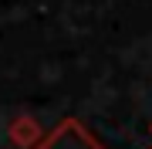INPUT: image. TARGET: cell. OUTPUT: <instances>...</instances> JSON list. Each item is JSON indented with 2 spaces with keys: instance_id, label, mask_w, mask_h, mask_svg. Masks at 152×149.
<instances>
[{
  "instance_id": "cell-1",
  "label": "cell",
  "mask_w": 152,
  "mask_h": 149,
  "mask_svg": "<svg viewBox=\"0 0 152 149\" xmlns=\"http://www.w3.org/2000/svg\"><path fill=\"white\" fill-rule=\"evenodd\" d=\"M34 149H105V146L98 142L78 119H64L61 126L51 129L44 139H37Z\"/></svg>"
},
{
  "instance_id": "cell-2",
  "label": "cell",
  "mask_w": 152,
  "mask_h": 149,
  "mask_svg": "<svg viewBox=\"0 0 152 149\" xmlns=\"http://www.w3.org/2000/svg\"><path fill=\"white\" fill-rule=\"evenodd\" d=\"M10 136H14V139H20V136H24V139H31V136H34V126H31V122H20V119H17V122H14V129H10Z\"/></svg>"
}]
</instances>
